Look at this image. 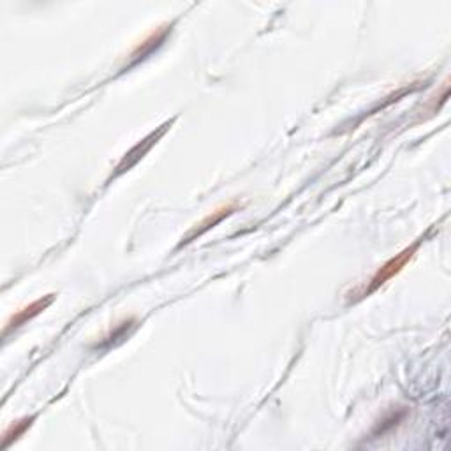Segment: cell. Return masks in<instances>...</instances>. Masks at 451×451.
I'll return each instance as SVG.
<instances>
[{
  "mask_svg": "<svg viewBox=\"0 0 451 451\" xmlns=\"http://www.w3.org/2000/svg\"><path fill=\"white\" fill-rule=\"evenodd\" d=\"M30 421H32V418H27V420H21V421H18V423L12 425V427L4 434V448H8L9 444H11V441L18 439V437H20L21 434H23V432L30 427Z\"/></svg>",
  "mask_w": 451,
  "mask_h": 451,
  "instance_id": "277c9868",
  "label": "cell"
},
{
  "mask_svg": "<svg viewBox=\"0 0 451 451\" xmlns=\"http://www.w3.org/2000/svg\"><path fill=\"white\" fill-rule=\"evenodd\" d=\"M418 245H420V244L411 245V247L404 249V251H402L401 254H396L395 258H392V259H390V261H386V263L383 265V267H381L379 270H377V274L374 275V279L370 280L369 289L365 291V294H363V296H367V294H369V293H372V291H376L377 287H381L385 282H388V280L392 279V277H395V275L399 274V271H401L402 268H404L405 265L409 263V259H411L412 256H414V252H416V249H418Z\"/></svg>",
  "mask_w": 451,
  "mask_h": 451,
  "instance_id": "6da1fadb",
  "label": "cell"
},
{
  "mask_svg": "<svg viewBox=\"0 0 451 451\" xmlns=\"http://www.w3.org/2000/svg\"><path fill=\"white\" fill-rule=\"evenodd\" d=\"M233 210H235V207H233V204H228V207H224V208H220V210H215V212L210 213V215H208L207 219H203L200 224H196V228H194L193 231H191L187 236H185V240H184V242H182V245L187 244V242H193V240L196 238V236L203 235L204 231H208V229H210V228H213V226H215L217 222H220V220H222L224 217L229 215V213H231Z\"/></svg>",
  "mask_w": 451,
  "mask_h": 451,
  "instance_id": "3957f363",
  "label": "cell"
},
{
  "mask_svg": "<svg viewBox=\"0 0 451 451\" xmlns=\"http://www.w3.org/2000/svg\"><path fill=\"white\" fill-rule=\"evenodd\" d=\"M53 298H55L53 294H48V296H44V298L36 300V302L30 303V305L25 307V309L18 310V312H16V314L11 318V321H9V325L6 326L4 335L9 334V329L18 328V326H21V325H23V323H27L28 319H32V318H34V316H37V314H39V312H43V310L46 309V307L50 305L51 302H53Z\"/></svg>",
  "mask_w": 451,
  "mask_h": 451,
  "instance_id": "7a4b0ae2",
  "label": "cell"
}]
</instances>
